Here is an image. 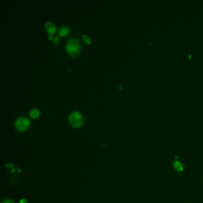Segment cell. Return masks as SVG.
Returning a JSON list of instances; mask_svg holds the SVG:
<instances>
[{"instance_id": "6da1fadb", "label": "cell", "mask_w": 203, "mask_h": 203, "mask_svg": "<svg viewBox=\"0 0 203 203\" xmlns=\"http://www.w3.org/2000/svg\"><path fill=\"white\" fill-rule=\"evenodd\" d=\"M80 46L79 40L76 38H71L68 40L65 45V49L69 55L75 56L79 53Z\"/></svg>"}, {"instance_id": "7a4b0ae2", "label": "cell", "mask_w": 203, "mask_h": 203, "mask_svg": "<svg viewBox=\"0 0 203 203\" xmlns=\"http://www.w3.org/2000/svg\"><path fill=\"white\" fill-rule=\"evenodd\" d=\"M69 121L73 126L80 127L83 123V118L79 112L74 111L69 116Z\"/></svg>"}, {"instance_id": "3957f363", "label": "cell", "mask_w": 203, "mask_h": 203, "mask_svg": "<svg viewBox=\"0 0 203 203\" xmlns=\"http://www.w3.org/2000/svg\"><path fill=\"white\" fill-rule=\"evenodd\" d=\"M30 125L29 120L24 116L18 117L15 121V127L19 131L26 130Z\"/></svg>"}, {"instance_id": "277c9868", "label": "cell", "mask_w": 203, "mask_h": 203, "mask_svg": "<svg viewBox=\"0 0 203 203\" xmlns=\"http://www.w3.org/2000/svg\"><path fill=\"white\" fill-rule=\"evenodd\" d=\"M70 32V30L69 27L66 26H60L57 30V33H58V35H60V36H63L68 35Z\"/></svg>"}, {"instance_id": "5b68a950", "label": "cell", "mask_w": 203, "mask_h": 203, "mask_svg": "<svg viewBox=\"0 0 203 203\" xmlns=\"http://www.w3.org/2000/svg\"><path fill=\"white\" fill-rule=\"evenodd\" d=\"M45 27L46 31L50 34L54 33L55 32V26L52 21H46L45 24Z\"/></svg>"}, {"instance_id": "8992f818", "label": "cell", "mask_w": 203, "mask_h": 203, "mask_svg": "<svg viewBox=\"0 0 203 203\" xmlns=\"http://www.w3.org/2000/svg\"><path fill=\"white\" fill-rule=\"evenodd\" d=\"M29 115L33 119L36 118L39 115V111L37 108H33L30 111Z\"/></svg>"}, {"instance_id": "52a82bcc", "label": "cell", "mask_w": 203, "mask_h": 203, "mask_svg": "<svg viewBox=\"0 0 203 203\" xmlns=\"http://www.w3.org/2000/svg\"><path fill=\"white\" fill-rule=\"evenodd\" d=\"M173 165L175 168V169L177 170V171H181L183 170V167L182 165V164L178 162V161H175L174 163H173Z\"/></svg>"}, {"instance_id": "ba28073f", "label": "cell", "mask_w": 203, "mask_h": 203, "mask_svg": "<svg viewBox=\"0 0 203 203\" xmlns=\"http://www.w3.org/2000/svg\"><path fill=\"white\" fill-rule=\"evenodd\" d=\"M81 35H82V37H83V41L86 43L87 44H90L91 42H90V39L89 38V37L87 36V35H83V33H81Z\"/></svg>"}, {"instance_id": "9c48e42d", "label": "cell", "mask_w": 203, "mask_h": 203, "mask_svg": "<svg viewBox=\"0 0 203 203\" xmlns=\"http://www.w3.org/2000/svg\"><path fill=\"white\" fill-rule=\"evenodd\" d=\"M60 40H61L59 36H55L54 38V39H53V42H54V44H56V45L60 43Z\"/></svg>"}, {"instance_id": "30bf717a", "label": "cell", "mask_w": 203, "mask_h": 203, "mask_svg": "<svg viewBox=\"0 0 203 203\" xmlns=\"http://www.w3.org/2000/svg\"><path fill=\"white\" fill-rule=\"evenodd\" d=\"M3 203H14V201L12 199H6Z\"/></svg>"}, {"instance_id": "8fae6325", "label": "cell", "mask_w": 203, "mask_h": 203, "mask_svg": "<svg viewBox=\"0 0 203 203\" xmlns=\"http://www.w3.org/2000/svg\"><path fill=\"white\" fill-rule=\"evenodd\" d=\"M20 203H27V201H26V199H21V200L20 201Z\"/></svg>"}, {"instance_id": "7c38bea8", "label": "cell", "mask_w": 203, "mask_h": 203, "mask_svg": "<svg viewBox=\"0 0 203 203\" xmlns=\"http://www.w3.org/2000/svg\"><path fill=\"white\" fill-rule=\"evenodd\" d=\"M48 38H49V39H52V35L51 34H49V35H48Z\"/></svg>"}]
</instances>
